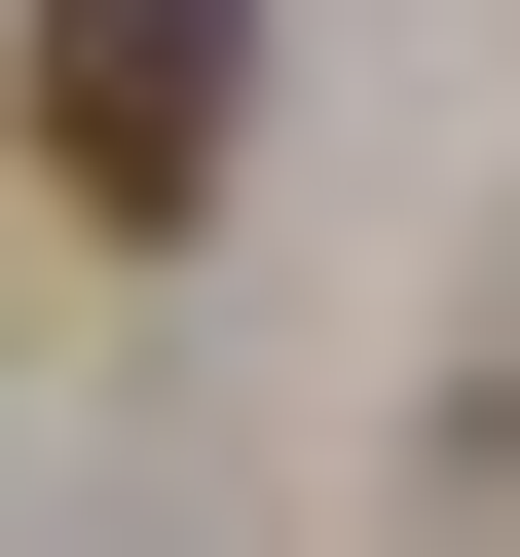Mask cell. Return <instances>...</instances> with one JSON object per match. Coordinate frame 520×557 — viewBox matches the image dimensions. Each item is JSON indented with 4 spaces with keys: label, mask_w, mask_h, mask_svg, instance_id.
<instances>
[{
    "label": "cell",
    "mask_w": 520,
    "mask_h": 557,
    "mask_svg": "<svg viewBox=\"0 0 520 557\" xmlns=\"http://www.w3.org/2000/svg\"><path fill=\"white\" fill-rule=\"evenodd\" d=\"M223 112H260L223 0H38V186H75L112 260H186V223H223Z\"/></svg>",
    "instance_id": "obj_1"
}]
</instances>
